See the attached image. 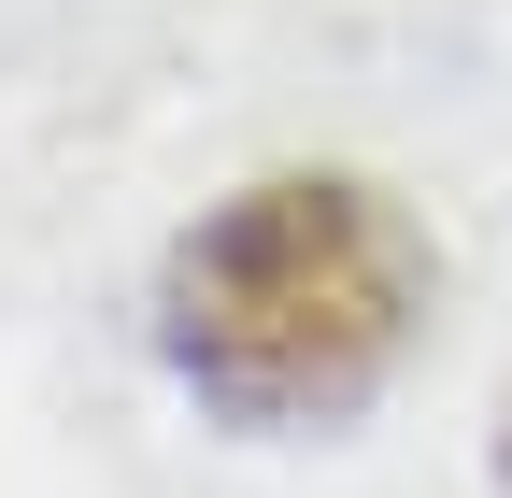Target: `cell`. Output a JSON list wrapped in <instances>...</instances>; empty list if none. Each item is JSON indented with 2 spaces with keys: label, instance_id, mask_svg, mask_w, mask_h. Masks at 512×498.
I'll return each instance as SVG.
<instances>
[{
  "label": "cell",
  "instance_id": "obj_2",
  "mask_svg": "<svg viewBox=\"0 0 512 498\" xmlns=\"http://www.w3.org/2000/svg\"><path fill=\"white\" fill-rule=\"evenodd\" d=\"M498 470H512V427H498Z\"/></svg>",
  "mask_w": 512,
  "mask_h": 498
},
{
  "label": "cell",
  "instance_id": "obj_1",
  "mask_svg": "<svg viewBox=\"0 0 512 498\" xmlns=\"http://www.w3.org/2000/svg\"><path fill=\"white\" fill-rule=\"evenodd\" d=\"M427 314V242L356 171H271L214 200L157 271V356L214 427H342L384 399Z\"/></svg>",
  "mask_w": 512,
  "mask_h": 498
}]
</instances>
